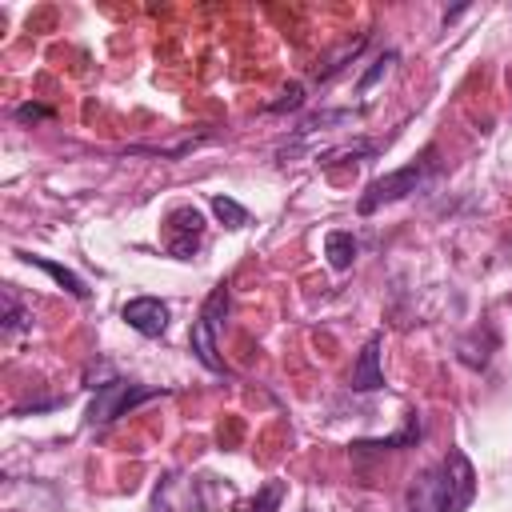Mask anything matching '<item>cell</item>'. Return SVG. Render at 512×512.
<instances>
[{"mask_svg":"<svg viewBox=\"0 0 512 512\" xmlns=\"http://www.w3.org/2000/svg\"><path fill=\"white\" fill-rule=\"evenodd\" d=\"M52 116V108H44V104H20L16 108V120L20 124H36V120H48Z\"/></svg>","mask_w":512,"mask_h":512,"instance_id":"cell-19","label":"cell"},{"mask_svg":"<svg viewBox=\"0 0 512 512\" xmlns=\"http://www.w3.org/2000/svg\"><path fill=\"white\" fill-rule=\"evenodd\" d=\"M324 256H328V264H332L336 272L352 268V260H356V236L344 232V228L328 232V236H324Z\"/></svg>","mask_w":512,"mask_h":512,"instance_id":"cell-9","label":"cell"},{"mask_svg":"<svg viewBox=\"0 0 512 512\" xmlns=\"http://www.w3.org/2000/svg\"><path fill=\"white\" fill-rule=\"evenodd\" d=\"M152 396H160V392H156V388H140V384H132V380H108V384H100L96 396H92L88 424H92V428H96V424H112L116 416H128L136 404H144V400H152Z\"/></svg>","mask_w":512,"mask_h":512,"instance_id":"cell-3","label":"cell"},{"mask_svg":"<svg viewBox=\"0 0 512 512\" xmlns=\"http://www.w3.org/2000/svg\"><path fill=\"white\" fill-rule=\"evenodd\" d=\"M392 64H396V52H384V56H380V60H376V64H372V68H368L364 76H360V84H356V92L364 96V92H368V88H372V84H376L380 76H388V68H392Z\"/></svg>","mask_w":512,"mask_h":512,"instance_id":"cell-16","label":"cell"},{"mask_svg":"<svg viewBox=\"0 0 512 512\" xmlns=\"http://www.w3.org/2000/svg\"><path fill=\"white\" fill-rule=\"evenodd\" d=\"M300 104H304V84H288L280 92V100L268 104V112H288V108H300Z\"/></svg>","mask_w":512,"mask_h":512,"instance_id":"cell-18","label":"cell"},{"mask_svg":"<svg viewBox=\"0 0 512 512\" xmlns=\"http://www.w3.org/2000/svg\"><path fill=\"white\" fill-rule=\"evenodd\" d=\"M352 120H356V112H352V108H328V112L308 116V120L300 124V136H312V132L328 128V124H352Z\"/></svg>","mask_w":512,"mask_h":512,"instance_id":"cell-14","label":"cell"},{"mask_svg":"<svg viewBox=\"0 0 512 512\" xmlns=\"http://www.w3.org/2000/svg\"><path fill=\"white\" fill-rule=\"evenodd\" d=\"M24 324H28V312L20 308L16 292L4 288V332H16V328H24Z\"/></svg>","mask_w":512,"mask_h":512,"instance_id":"cell-15","label":"cell"},{"mask_svg":"<svg viewBox=\"0 0 512 512\" xmlns=\"http://www.w3.org/2000/svg\"><path fill=\"white\" fill-rule=\"evenodd\" d=\"M492 348H496L492 328H476L472 336H464V340H460V360H464L468 368H484V364H488V356H492Z\"/></svg>","mask_w":512,"mask_h":512,"instance_id":"cell-10","label":"cell"},{"mask_svg":"<svg viewBox=\"0 0 512 512\" xmlns=\"http://www.w3.org/2000/svg\"><path fill=\"white\" fill-rule=\"evenodd\" d=\"M212 212H216V220H220L224 228H244V224H248V208L236 204L232 196H212Z\"/></svg>","mask_w":512,"mask_h":512,"instance_id":"cell-13","label":"cell"},{"mask_svg":"<svg viewBox=\"0 0 512 512\" xmlns=\"http://www.w3.org/2000/svg\"><path fill=\"white\" fill-rule=\"evenodd\" d=\"M472 500H476V472L460 448H448L440 464L412 476L404 492L408 512H464Z\"/></svg>","mask_w":512,"mask_h":512,"instance_id":"cell-1","label":"cell"},{"mask_svg":"<svg viewBox=\"0 0 512 512\" xmlns=\"http://www.w3.org/2000/svg\"><path fill=\"white\" fill-rule=\"evenodd\" d=\"M280 500H284V484H280V480H268L252 500H240L232 512H276Z\"/></svg>","mask_w":512,"mask_h":512,"instance_id":"cell-12","label":"cell"},{"mask_svg":"<svg viewBox=\"0 0 512 512\" xmlns=\"http://www.w3.org/2000/svg\"><path fill=\"white\" fill-rule=\"evenodd\" d=\"M420 440V420H416V412H408V428L404 432H396V436H388V440H360V444H352V452H392V448H400V444H416Z\"/></svg>","mask_w":512,"mask_h":512,"instance_id":"cell-11","label":"cell"},{"mask_svg":"<svg viewBox=\"0 0 512 512\" xmlns=\"http://www.w3.org/2000/svg\"><path fill=\"white\" fill-rule=\"evenodd\" d=\"M120 316H124V324L136 328L140 336H164V328H168V304L156 300V296H136V300H128V304L120 308Z\"/></svg>","mask_w":512,"mask_h":512,"instance_id":"cell-5","label":"cell"},{"mask_svg":"<svg viewBox=\"0 0 512 512\" xmlns=\"http://www.w3.org/2000/svg\"><path fill=\"white\" fill-rule=\"evenodd\" d=\"M352 392H376L384 388V372H380V336H368L356 364H352V376H348Z\"/></svg>","mask_w":512,"mask_h":512,"instance_id":"cell-6","label":"cell"},{"mask_svg":"<svg viewBox=\"0 0 512 512\" xmlns=\"http://www.w3.org/2000/svg\"><path fill=\"white\" fill-rule=\"evenodd\" d=\"M20 260H24V264H32V268H40V272H48V276H52V280H56V284L68 292V296H76V300H88V284H84V280H80L72 268L56 264V260H48V256H28V252H24Z\"/></svg>","mask_w":512,"mask_h":512,"instance_id":"cell-8","label":"cell"},{"mask_svg":"<svg viewBox=\"0 0 512 512\" xmlns=\"http://www.w3.org/2000/svg\"><path fill=\"white\" fill-rule=\"evenodd\" d=\"M432 168H436V152H432V148H424V156H420V160H412V164H404V168H396V172L376 176V180L364 188V196H360L356 212H360V216H372V212H380L384 204H396V200L412 196V192L432 176Z\"/></svg>","mask_w":512,"mask_h":512,"instance_id":"cell-2","label":"cell"},{"mask_svg":"<svg viewBox=\"0 0 512 512\" xmlns=\"http://www.w3.org/2000/svg\"><path fill=\"white\" fill-rule=\"evenodd\" d=\"M216 336H220V332H216L204 316H196V320H192V332H188V344H192V356H196L204 368H212V372H228V368H224V360H220Z\"/></svg>","mask_w":512,"mask_h":512,"instance_id":"cell-7","label":"cell"},{"mask_svg":"<svg viewBox=\"0 0 512 512\" xmlns=\"http://www.w3.org/2000/svg\"><path fill=\"white\" fill-rule=\"evenodd\" d=\"M360 48H364V36H360V40H352V44H348L344 52H336V56H332V60H328V64H324V68H320L316 76H320V80H328V76H332V72H340V68H344V60H352V56H356Z\"/></svg>","mask_w":512,"mask_h":512,"instance_id":"cell-17","label":"cell"},{"mask_svg":"<svg viewBox=\"0 0 512 512\" xmlns=\"http://www.w3.org/2000/svg\"><path fill=\"white\" fill-rule=\"evenodd\" d=\"M200 236H204V212L192 208V204H180L164 216V248L176 256V260H192L196 248H200Z\"/></svg>","mask_w":512,"mask_h":512,"instance_id":"cell-4","label":"cell"}]
</instances>
